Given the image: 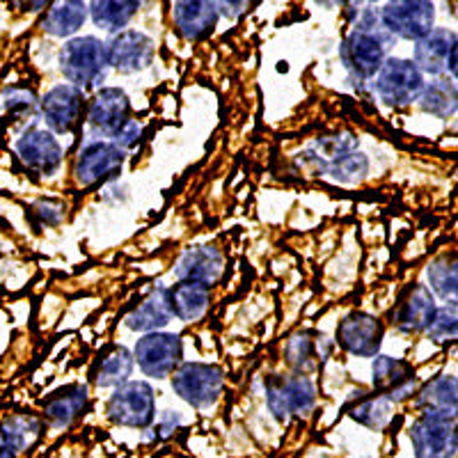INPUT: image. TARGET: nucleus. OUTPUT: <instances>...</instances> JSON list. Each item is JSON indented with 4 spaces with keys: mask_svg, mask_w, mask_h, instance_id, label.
I'll return each mask as SVG.
<instances>
[{
    "mask_svg": "<svg viewBox=\"0 0 458 458\" xmlns=\"http://www.w3.org/2000/svg\"><path fill=\"white\" fill-rule=\"evenodd\" d=\"M108 420L117 427L147 428L157 417V396L145 380H126L108 399Z\"/></svg>",
    "mask_w": 458,
    "mask_h": 458,
    "instance_id": "nucleus-5",
    "label": "nucleus"
},
{
    "mask_svg": "<svg viewBox=\"0 0 458 458\" xmlns=\"http://www.w3.org/2000/svg\"><path fill=\"white\" fill-rule=\"evenodd\" d=\"M208 302V286L198 284V282H179L174 289H170V308L172 314L182 321H199L207 314Z\"/></svg>",
    "mask_w": 458,
    "mask_h": 458,
    "instance_id": "nucleus-26",
    "label": "nucleus"
},
{
    "mask_svg": "<svg viewBox=\"0 0 458 458\" xmlns=\"http://www.w3.org/2000/svg\"><path fill=\"white\" fill-rule=\"evenodd\" d=\"M378 16L387 35L403 42H417L436 23V5L431 0H386Z\"/></svg>",
    "mask_w": 458,
    "mask_h": 458,
    "instance_id": "nucleus-6",
    "label": "nucleus"
},
{
    "mask_svg": "<svg viewBox=\"0 0 458 458\" xmlns=\"http://www.w3.org/2000/svg\"><path fill=\"white\" fill-rule=\"evenodd\" d=\"M108 64L120 73L145 72L154 60V42L140 30H120L106 42Z\"/></svg>",
    "mask_w": 458,
    "mask_h": 458,
    "instance_id": "nucleus-13",
    "label": "nucleus"
},
{
    "mask_svg": "<svg viewBox=\"0 0 458 458\" xmlns=\"http://www.w3.org/2000/svg\"><path fill=\"white\" fill-rule=\"evenodd\" d=\"M218 12L211 0H177L172 10V21L179 35L186 39H202L218 26Z\"/></svg>",
    "mask_w": 458,
    "mask_h": 458,
    "instance_id": "nucleus-20",
    "label": "nucleus"
},
{
    "mask_svg": "<svg viewBox=\"0 0 458 458\" xmlns=\"http://www.w3.org/2000/svg\"><path fill=\"white\" fill-rule=\"evenodd\" d=\"M392 37L387 32L351 30L339 47V57L353 81L374 79L380 64L386 63Z\"/></svg>",
    "mask_w": 458,
    "mask_h": 458,
    "instance_id": "nucleus-4",
    "label": "nucleus"
},
{
    "mask_svg": "<svg viewBox=\"0 0 458 458\" xmlns=\"http://www.w3.org/2000/svg\"><path fill=\"white\" fill-rule=\"evenodd\" d=\"M85 97L83 89L73 88V85H55L48 89L47 97L39 101V113L44 122L55 133H72L81 122L83 114Z\"/></svg>",
    "mask_w": 458,
    "mask_h": 458,
    "instance_id": "nucleus-14",
    "label": "nucleus"
},
{
    "mask_svg": "<svg viewBox=\"0 0 458 458\" xmlns=\"http://www.w3.org/2000/svg\"><path fill=\"white\" fill-rule=\"evenodd\" d=\"M417 394V406L427 415H440L456 420V406H458V383L456 376L440 374L433 380H428Z\"/></svg>",
    "mask_w": 458,
    "mask_h": 458,
    "instance_id": "nucleus-24",
    "label": "nucleus"
},
{
    "mask_svg": "<svg viewBox=\"0 0 458 458\" xmlns=\"http://www.w3.org/2000/svg\"><path fill=\"white\" fill-rule=\"evenodd\" d=\"M321 170L326 172L333 182L358 183L365 179L367 170H369V163H367V157L362 151L353 149L342 154V157L333 158V161H328L326 165H321Z\"/></svg>",
    "mask_w": 458,
    "mask_h": 458,
    "instance_id": "nucleus-32",
    "label": "nucleus"
},
{
    "mask_svg": "<svg viewBox=\"0 0 458 458\" xmlns=\"http://www.w3.org/2000/svg\"><path fill=\"white\" fill-rule=\"evenodd\" d=\"M420 108L428 114H436L440 120H449L456 114L458 108V92L456 83H449V81H431V83H424L422 94H420Z\"/></svg>",
    "mask_w": 458,
    "mask_h": 458,
    "instance_id": "nucleus-29",
    "label": "nucleus"
},
{
    "mask_svg": "<svg viewBox=\"0 0 458 458\" xmlns=\"http://www.w3.org/2000/svg\"><path fill=\"white\" fill-rule=\"evenodd\" d=\"M436 310V298L428 292V286L415 284L401 296L396 308L392 310V323L401 333H424Z\"/></svg>",
    "mask_w": 458,
    "mask_h": 458,
    "instance_id": "nucleus-18",
    "label": "nucleus"
},
{
    "mask_svg": "<svg viewBox=\"0 0 458 458\" xmlns=\"http://www.w3.org/2000/svg\"><path fill=\"white\" fill-rule=\"evenodd\" d=\"M0 458H16V452L10 447V445H5L3 440H0Z\"/></svg>",
    "mask_w": 458,
    "mask_h": 458,
    "instance_id": "nucleus-39",
    "label": "nucleus"
},
{
    "mask_svg": "<svg viewBox=\"0 0 458 458\" xmlns=\"http://www.w3.org/2000/svg\"><path fill=\"white\" fill-rule=\"evenodd\" d=\"M330 353H333V342L317 330H301L284 346L286 362L302 376L321 369L328 362Z\"/></svg>",
    "mask_w": 458,
    "mask_h": 458,
    "instance_id": "nucleus-17",
    "label": "nucleus"
},
{
    "mask_svg": "<svg viewBox=\"0 0 458 458\" xmlns=\"http://www.w3.org/2000/svg\"><path fill=\"white\" fill-rule=\"evenodd\" d=\"M225 376L223 369L204 362H183L172 371V390L177 392L188 406L211 408L223 394Z\"/></svg>",
    "mask_w": 458,
    "mask_h": 458,
    "instance_id": "nucleus-7",
    "label": "nucleus"
},
{
    "mask_svg": "<svg viewBox=\"0 0 458 458\" xmlns=\"http://www.w3.org/2000/svg\"><path fill=\"white\" fill-rule=\"evenodd\" d=\"M183 346L182 337L174 333H149L138 339L133 351V362L149 378H167L182 362Z\"/></svg>",
    "mask_w": 458,
    "mask_h": 458,
    "instance_id": "nucleus-9",
    "label": "nucleus"
},
{
    "mask_svg": "<svg viewBox=\"0 0 458 458\" xmlns=\"http://www.w3.org/2000/svg\"><path fill=\"white\" fill-rule=\"evenodd\" d=\"M88 21V0H48L42 30L51 37L69 39Z\"/></svg>",
    "mask_w": 458,
    "mask_h": 458,
    "instance_id": "nucleus-23",
    "label": "nucleus"
},
{
    "mask_svg": "<svg viewBox=\"0 0 458 458\" xmlns=\"http://www.w3.org/2000/svg\"><path fill=\"white\" fill-rule=\"evenodd\" d=\"M0 101L10 113H32V108L37 106V94L23 85H12L3 92Z\"/></svg>",
    "mask_w": 458,
    "mask_h": 458,
    "instance_id": "nucleus-35",
    "label": "nucleus"
},
{
    "mask_svg": "<svg viewBox=\"0 0 458 458\" xmlns=\"http://www.w3.org/2000/svg\"><path fill=\"white\" fill-rule=\"evenodd\" d=\"M140 133H142V126L138 124L136 120H129L124 126H122L120 133L113 138V142L120 147V149L126 151L131 149V147H136V142L140 140Z\"/></svg>",
    "mask_w": 458,
    "mask_h": 458,
    "instance_id": "nucleus-37",
    "label": "nucleus"
},
{
    "mask_svg": "<svg viewBox=\"0 0 458 458\" xmlns=\"http://www.w3.org/2000/svg\"><path fill=\"white\" fill-rule=\"evenodd\" d=\"M411 443L415 458H454L458 447L456 420L440 415L417 417L411 427Z\"/></svg>",
    "mask_w": 458,
    "mask_h": 458,
    "instance_id": "nucleus-8",
    "label": "nucleus"
},
{
    "mask_svg": "<svg viewBox=\"0 0 458 458\" xmlns=\"http://www.w3.org/2000/svg\"><path fill=\"white\" fill-rule=\"evenodd\" d=\"M174 273L179 282H198V284L211 286L223 276V255L214 245H195L183 252Z\"/></svg>",
    "mask_w": 458,
    "mask_h": 458,
    "instance_id": "nucleus-21",
    "label": "nucleus"
},
{
    "mask_svg": "<svg viewBox=\"0 0 458 458\" xmlns=\"http://www.w3.org/2000/svg\"><path fill=\"white\" fill-rule=\"evenodd\" d=\"M218 12V16L223 19H229V21H236L245 12H250L252 5H255L257 0H211Z\"/></svg>",
    "mask_w": 458,
    "mask_h": 458,
    "instance_id": "nucleus-36",
    "label": "nucleus"
},
{
    "mask_svg": "<svg viewBox=\"0 0 458 458\" xmlns=\"http://www.w3.org/2000/svg\"><path fill=\"white\" fill-rule=\"evenodd\" d=\"M122 165H124V149H120L113 140H89L79 151L73 177L79 186L88 188L114 177Z\"/></svg>",
    "mask_w": 458,
    "mask_h": 458,
    "instance_id": "nucleus-10",
    "label": "nucleus"
},
{
    "mask_svg": "<svg viewBox=\"0 0 458 458\" xmlns=\"http://www.w3.org/2000/svg\"><path fill=\"white\" fill-rule=\"evenodd\" d=\"M172 308H170V289H154L145 301L138 305L133 312L126 314L124 326L133 333H161L167 323L172 321Z\"/></svg>",
    "mask_w": 458,
    "mask_h": 458,
    "instance_id": "nucleus-22",
    "label": "nucleus"
},
{
    "mask_svg": "<svg viewBox=\"0 0 458 458\" xmlns=\"http://www.w3.org/2000/svg\"><path fill=\"white\" fill-rule=\"evenodd\" d=\"M42 431V424L37 422L35 417H12L10 422H5V427L0 428V440L5 445H10L14 452H21L28 445L35 440Z\"/></svg>",
    "mask_w": 458,
    "mask_h": 458,
    "instance_id": "nucleus-33",
    "label": "nucleus"
},
{
    "mask_svg": "<svg viewBox=\"0 0 458 458\" xmlns=\"http://www.w3.org/2000/svg\"><path fill=\"white\" fill-rule=\"evenodd\" d=\"M266 403L277 422H289L292 417H305L314 411L317 387L310 376H271L266 386Z\"/></svg>",
    "mask_w": 458,
    "mask_h": 458,
    "instance_id": "nucleus-3",
    "label": "nucleus"
},
{
    "mask_svg": "<svg viewBox=\"0 0 458 458\" xmlns=\"http://www.w3.org/2000/svg\"><path fill=\"white\" fill-rule=\"evenodd\" d=\"M57 64L69 85L79 89L97 88L110 69L106 42L99 37H72L57 53Z\"/></svg>",
    "mask_w": 458,
    "mask_h": 458,
    "instance_id": "nucleus-1",
    "label": "nucleus"
},
{
    "mask_svg": "<svg viewBox=\"0 0 458 458\" xmlns=\"http://www.w3.org/2000/svg\"><path fill=\"white\" fill-rule=\"evenodd\" d=\"M16 154L23 161V165L30 167L37 174L51 177L63 165V147L55 140L51 131L30 129L26 131L19 142H16Z\"/></svg>",
    "mask_w": 458,
    "mask_h": 458,
    "instance_id": "nucleus-16",
    "label": "nucleus"
},
{
    "mask_svg": "<svg viewBox=\"0 0 458 458\" xmlns=\"http://www.w3.org/2000/svg\"><path fill=\"white\" fill-rule=\"evenodd\" d=\"M371 386H374V394L399 403L417 392L415 369L406 360L378 353L371 362Z\"/></svg>",
    "mask_w": 458,
    "mask_h": 458,
    "instance_id": "nucleus-11",
    "label": "nucleus"
},
{
    "mask_svg": "<svg viewBox=\"0 0 458 458\" xmlns=\"http://www.w3.org/2000/svg\"><path fill=\"white\" fill-rule=\"evenodd\" d=\"M386 328L380 318L367 312H353L344 317L337 326V342L355 358H376L383 344Z\"/></svg>",
    "mask_w": 458,
    "mask_h": 458,
    "instance_id": "nucleus-12",
    "label": "nucleus"
},
{
    "mask_svg": "<svg viewBox=\"0 0 458 458\" xmlns=\"http://www.w3.org/2000/svg\"><path fill=\"white\" fill-rule=\"evenodd\" d=\"M16 5L26 12H42L47 10L48 0H16Z\"/></svg>",
    "mask_w": 458,
    "mask_h": 458,
    "instance_id": "nucleus-38",
    "label": "nucleus"
},
{
    "mask_svg": "<svg viewBox=\"0 0 458 458\" xmlns=\"http://www.w3.org/2000/svg\"><path fill=\"white\" fill-rule=\"evenodd\" d=\"M427 335H428V339H433L436 344L454 342V339H456V335H458L456 302H447L445 308L436 310L431 323H428Z\"/></svg>",
    "mask_w": 458,
    "mask_h": 458,
    "instance_id": "nucleus-34",
    "label": "nucleus"
},
{
    "mask_svg": "<svg viewBox=\"0 0 458 458\" xmlns=\"http://www.w3.org/2000/svg\"><path fill=\"white\" fill-rule=\"evenodd\" d=\"M131 120V104L124 89L104 88L94 94L88 110V124L94 133L114 138L122 126Z\"/></svg>",
    "mask_w": 458,
    "mask_h": 458,
    "instance_id": "nucleus-15",
    "label": "nucleus"
},
{
    "mask_svg": "<svg viewBox=\"0 0 458 458\" xmlns=\"http://www.w3.org/2000/svg\"><path fill=\"white\" fill-rule=\"evenodd\" d=\"M456 51V32L452 28H431L422 39L415 42L412 63L422 73L440 76L447 72L449 55Z\"/></svg>",
    "mask_w": 458,
    "mask_h": 458,
    "instance_id": "nucleus-19",
    "label": "nucleus"
},
{
    "mask_svg": "<svg viewBox=\"0 0 458 458\" xmlns=\"http://www.w3.org/2000/svg\"><path fill=\"white\" fill-rule=\"evenodd\" d=\"M428 292L440 296L447 302H456L458 293V268L456 257L454 255H440L428 264L427 268Z\"/></svg>",
    "mask_w": 458,
    "mask_h": 458,
    "instance_id": "nucleus-30",
    "label": "nucleus"
},
{
    "mask_svg": "<svg viewBox=\"0 0 458 458\" xmlns=\"http://www.w3.org/2000/svg\"><path fill=\"white\" fill-rule=\"evenodd\" d=\"M355 394L358 396L346 406L351 420H355V422L367 428H374V431L386 428L387 422H390L394 403L378 394H369V392H355Z\"/></svg>",
    "mask_w": 458,
    "mask_h": 458,
    "instance_id": "nucleus-28",
    "label": "nucleus"
},
{
    "mask_svg": "<svg viewBox=\"0 0 458 458\" xmlns=\"http://www.w3.org/2000/svg\"><path fill=\"white\" fill-rule=\"evenodd\" d=\"M133 355H131L129 349L120 346L114 349L113 353L106 355V360L101 362L99 371L94 376V383L97 387H120L129 380L131 371H133Z\"/></svg>",
    "mask_w": 458,
    "mask_h": 458,
    "instance_id": "nucleus-31",
    "label": "nucleus"
},
{
    "mask_svg": "<svg viewBox=\"0 0 458 458\" xmlns=\"http://www.w3.org/2000/svg\"><path fill=\"white\" fill-rule=\"evenodd\" d=\"M85 403H88V387L85 386H72L67 390L57 392L47 401V420L53 428H64L83 412Z\"/></svg>",
    "mask_w": 458,
    "mask_h": 458,
    "instance_id": "nucleus-27",
    "label": "nucleus"
},
{
    "mask_svg": "<svg viewBox=\"0 0 458 458\" xmlns=\"http://www.w3.org/2000/svg\"><path fill=\"white\" fill-rule=\"evenodd\" d=\"M431 3H433V0H431Z\"/></svg>",
    "mask_w": 458,
    "mask_h": 458,
    "instance_id": "nucleus-41",
    "label": "nucleus"
},
{
    "mask_svg": "<svg viewBox=\"0 0 458 458\" xmlns=\"http://www.w3.org/2000/svg\"><path fill=\"white\" fill-rule=\"evenodd\" d=\"M367 5H374V3H380V0H365Z\"/></svg>",
    "mask_w": 458,
    "mask_h": 458,
    "instance_id": "nucleus-40",
    "label": "nucleus"
},
{
    "mask_svg": "<svg viewBox=\"0 0 458 458\" xmlns=\"http://www.w3.org/2000/svg\"><path fill=\"white\" fill-rule=\"evenodd\" d=\"M140 10V0H88V16L106 32L126 30Z\"/></svg>",
    "mask_w": 458,
    "mask_h": 458,
    "instance_id": "nucleus-25",
    "label": "nucleus"
},
{
    "mask_svg": "<svg viewBox=\"0 0 458 458\" xmlns=\"http://www.w3.org/2000/svg\"><path fill=\"white\" fill-rule=\"evenodd\" d=\"M424 73L406 57H386L376 72L374 89L378 99L390 108H406L420 99L424 89Z\"/></svg>",
    "mask_w": 458,
    "mask_h": 458,
    "instance_id": "nucleus-2",
    "label": "nucleus"
}]
</instances>
